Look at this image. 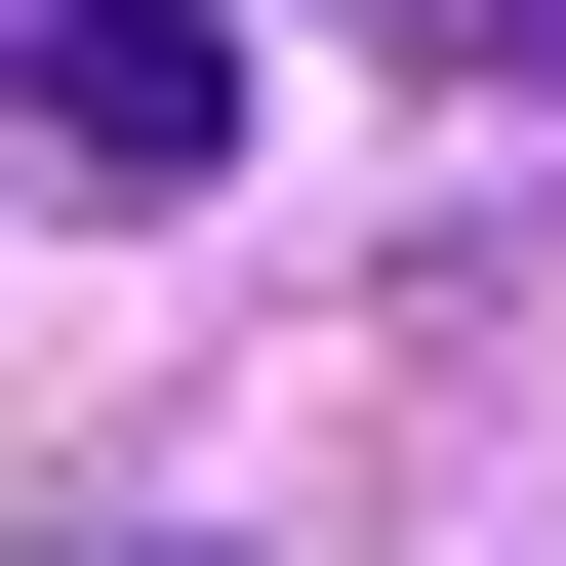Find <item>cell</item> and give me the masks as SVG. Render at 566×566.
<instances>
[{
	"label": "cell",
	"mask_w": 566,
	"mask_h": 566,
	"mask_svg": "<svg viewBox=\"0 0 566 566\" xmlns=\"http://www.w3.org/2000/svg\"><path fill=\"white\" fill-rule=\"evenodd\" d=\"M0 163H82V202H202V163H243V41H202V0H41V41H0Z\"/></svg>",
	"instance_id": "1"
},
{
	"label": "cell",
	"mask_w": 566,
	"mask_h": 566,
	"mask_svg": "<svg viewBox=\"0 0 566 566\" xmlns=\"http://www.w3.org/2000/svg\"><path fill=\"white\" fill-rule=\"evenodd\" d=\"M405 41H446V82H566V0H405Z\"/></svg>",
	"instance_id": "2"
}]
</instances>
